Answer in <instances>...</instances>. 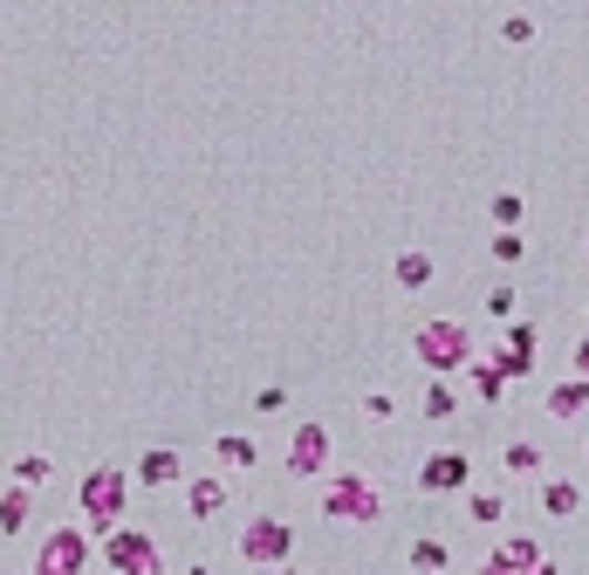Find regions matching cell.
Here are the masks:
<instances>
[{
    "instance_id": "6da1fadb",
    "label": "cell",
    "mask_w": 589,
    "mask_h": 575,
    "mask_svg": "<svg viewBox=\"0 0 589 575\" xmlns=\"http://www.w3.org/2000/svg\"><path fill=\"white\" fill-rule=\"evenodd\" d=\"M124 501H131V480L116 466H97L83 480V514L97 521V534H116V521H124Z\"/></svg>"
},
{
    "instance_id": "7a4b0ae2",
    "label": "cell",
    "mask_w": 589,
    "mask_h": 575,
    "mask_svg": "<svg viewBox=\"0 0 589 575\" xmlns=\"http://www.w3.org/2000/svg\"><path fill=\"white\" fill-rule=\"evenodd\" d=\"M323 514H329V521H377L384 501H377V486H370L364 473H336V480L323 486Z\"/></svg>"
},
{
    "instance_id": "3957f363",
    "label": "cell",
    "mask_w": 589,
    "mask_h": 575,
    "mask_svg": "<svg viewBox=\"0 0 589 575\" xmlns=\"http://www.w3.org/2000/svg\"><path fill=\"white\" fill-rule=\"evenodd\" d=\"M418 356L431 370H466V363H474V336H466L459 322H425L418 329Z\"/></svg>"
},
{
    "instance_id": "277c9868",
    "label": "cell",
    "mask_w": 589,
    "mask_h": 575,
    "mask_svg": "<svg viewBox=\"0 0 589 575\" xmlns=\"http://www.w3.org/2000/svg\"><path fill=\"white\" fill-rule=\"evenodd\" d=\"M103 562H116L124 575H165L159 542H151V534H138V527H116L110 542H103Z\"/></svg>"
},
{
    "instance_id": "5b68a950",
    "label": "cell",
    "mask_w": 589,
    "mask_h": 575,
    "mask_svg": "<svg viewBox=\"0 0 589 575\" xmlns=\"http://www.w3.org/2000/svg\"><path fill=\"white\" fill-rule=\"evenodd\" d=\"M241 555L254 562V568H267V562H288L295 555V534H288V521H247V534H241Z\"/></svg>"
},
{
    "instance_id": "8992f818",
    "label": "cell",
    "mask_w": 589,
    "mask_h": 575,
    "mask_svg": "<svg viewBox=\"0 0 589 575\" xmlns=\"http://www.w3.org/2000/svg\"><path fill=\"white\" fill-rule=\"evenodd\" d=\"M466 480H474V460H466V452H439V460L418 466L425 493H466Z\"/></svg>"
},
{
    "instance_id": "52a82bcc",
    "label": "cell",
    "mask_w": 589,
    "mask_h": 575,
    "mask_svg": "<svg viewBox=\"0 0 589 575\" xmlns=\"http://www.w3.org/2000/svg\"><path fill=\"white\" fill-rule=\"evenodd\" d=\"M83 555H90V542L75 527H62V534H49L42 568H34V575H83Z\"/></svg>"
},
{
    "instance_id": "ba28073f",
    "label": "cell",
    "mask_w": 589,
    "mask_h": 575,
    "mask_svg": "<svg viewBox=\"0 0 589 575\" xmlns=\"http://www.w3.org/2000/svg\"><path fill=\"white\" fill-rule=\"evenodd\" d=\"M323 460H329V432L323 425H295V445H288V473H323Z\"/></svg>"
},
{
    "instance_id": "9c48e42d",
    "label": "cell",
    "mask_w": 589,
    "mask_h": 575,
    "mask_svg": "<svg viewBox=\"0 0 589 575\" xmlns=\"http://www.w3.org/2000/svg\"><path fill=\"white\" fill-rule=\"evenodd\" d=\"M494 363L507 370V377H528V370H535V329H528V322H515V329H507V350H500Z\"/></svg>"
},
{
    "instance_id": "30bf717a",
    "label": "cell",
    "mask_w": 589,
    "mask_h": 575,
    "mask_svg": "<svg viewBox=\"0 0 589 575\" xmlns=\"http://www.w3.org/2000/svg\"><path fill=\"white\" fill-rule=\"evenodd\" d=\"M185 507H192V521H213V514L226 507V486H220V480H192V501H185Z\"/></svg>"
},
{
    "instance_id": "8fae6325",
    "label": "cell",
    "mask_w": 589,
    "mask_h": 575,
    "mask_svg": "<svg viewBox=\"0 0 589 575\" xmlns=\"http://www.w3.org/2000/svg\"><path fill=\"white\" fill-rule=\"evenodd\" d=\"M138 480H144V486H172V480H179V452H144V460H138Z\"/></svg>"
},
{
    "instance_id": "7c38bea8",
    "label": "cell",
    "mask_w": 589,
    "mask_h": 575,
    "mask_svg": "<svg viewBox=\"0 0 589 575\" xmlns=\"http://www.w3.org/2000/svg\"><path fill=\"white\" fill-rule=\"evenodd\" d=\"M582 404H589V377H576V384H556V391H548V411H556V418H576Z\"/></svg>"
},
{
    "instance_id": "4fadbf2b",
    "label": "cell",
    "mask_w": 589,
    "mask_h": 575,
    "mask_svg": "<svg viewBox=\"0 0 589 575\" xmlns=\"http://www.w3.org/2000/svg\"><path fill=\"white\" fill-rule=\"evenodd\" d=\"M541 507L562 521V514H576V507H582V493H576L569 480H548V486H541Z\"/></svg>"
},
{
    "instance_id": "5bb4252c",
    "label": "cell",
    "mask_w": 589,
    "mask_h": 575,
    "mask_svg": "<svg viewBox=\"0 0 589 575\" xmlns=\"http://www.w3.org/2000/svg\"><path fill=\"white\" fill-rule=\"evenodd\" d=\"M466 370H474V391H480V397H487V404H494V397H500V391H507V370H500V363H494V356H487V363H466Z\"/></svg>"
},
{
    "instance_id": "9a60e30c",
    "label": "cell",
    "mask_w": 589,
    "mask_h": 575,
    "mask_svg": "<svg viewBox=\"0 0 589 575\" xmlns=\"http://www.w3.org/2000/svg\"><path fill=\"white\" fill-rule=\"evenodd\" d=\"M494 555H507V562H515V568H521V575H528V568H541V548L528 542V534H515V542H500Z\"/></svg>"
},
{
    "instance_id": "2e32d148",
    "label": "cell",
    "mask_w": 589,
    "mask_h": 575,
    "mask_svg": "<svg viewBox=\"0 0 589 575\" xmlns=\"http://www.w3.org/2000/svg\"><path fill=\"white\" fill-rule=\"evenodd\" d=\"M507 473H541V445L515 438V445H507Z\"/></svg>"
},
{
    "instance_id": "e0dca14e",
    "label": "cell",
    "mask_w": 589,
    "mask_h": 575,
    "mask_svg": "<svg viewBox=\"0 0 589 575\" xmlns=\"http://www.w3.org/2000/svg\"><path fill=\"white\" fill-rule=\"evenodd\" d=\"M21 521H28V486L0 493V527H21Z\"/></svg>"
},
{
    "instance_id": "ac0fdd59",
    "label": "cell",
    "mask_w": 589,
    "mask_h": 575,
    "mask_svg": "<svg viewBox=\"0 0 589 575\" xmlns=\"http://www.w3.org/2000/svg\"><path fill=\"white\" fill-rule=\"evenodd\" d=\"M398 281H405V288H425V281H431V261H425V254H398Z\"/></svg>"
},
{
    "instance_id": "d6986e66",
    "label": "cell",
    "mask_w": 589,
    "mask_h": 575,
    "mask_svg": "<svg viewBox=\"0 0 589 575\" xmlns=\"http://www.w3.org/2000/svg\"><path fill=\"white\" fill-rule=\"evenodd\" d=\"M466 514H474V521H500V493H474V501H466Z\"/></svg>"
},
{
    "instance_id": "ffe728a7",
    "label": "cell",
    "mask_w": 589,
    "mask_h": 575,
    "mask_svg": "<svg viewBox=\"0 0 589 575\" xmlns=\"http://www.w3.org/2000/svg\"><path fill=\"white\" fill-rule=\"evenodd\" d=\"M425 418H453V391H446V384L425 391Z\"/></svg>"
},
{
    "instance_id": "44dd1931",
    "label": "cell",
    "mask_w": 589,
    "mask_h": 575,
    "mask_svg": "<svg viewBox=\"0 0 589 575\" xmlns=\"http://www.w3.org/2000/svg\"><path fill=\"white\" fill-rule=\"evenodd\" d=\"M220 460L226 466H254V445L247 438H220Z\"/></svg>"
},
{
    "instance_id": "7402d4cb",
    "label": "cell",
    "mask_w": 589,
    "mask_h": 575,
    "mask_svg": "<svg viewBox=\"0 0 589 575\" xmlns=\"http://www.w3.org/2000/svg\"><path fill=\"white\" fill-rule=\"evenodd\" d=\"M14 480H21V486H42V480H49V460H34V452H28V460L14 466Z\"/></svg>"
},
{
    "instance_id": "603a6c76",
    "label": "cell",
    "mask_w": 589,
    "mask_h": 575,
    "mask_svg": "<svg viewBox=\"0 0 589 575\" xmlns=\"http://www.w3.org/2000/svg\"><path fill=\"white\" fill-rule=\"evenodd\" d=\"M494 220H500V226H521V199L500 192V199H494Z\"/></svg>"
},
{
    "instance_id": "cb8c5ba5",
    "label": "cell",
    "mask_w": 589,
    "mask_h": 575,
    "mask_svg": "<svg viewBox=\"0 0 589 575\" xmlns=\"http://www.w3.org/2000/svg\"><path fill=\"white\" fill-rule=\"evenodd\" d=\"M412 562H418V568H446V548H439V542H418Z\"/></svg>"
},
{
    "instance_id": "d4e9b609",
    "label": "cell",
    "mask_w": 589,
    "mask_h": 575,
    "mask_svg": "<svg viewBox=\"0 0 589 575\" xmlns=\"http://www.w3.org/2000/svg\"><path fill=\"white\" fill-rule=\"evenodd\" d=\"M500 34H507V41H515V49H521V41H535V21H528V14H515V21H507Z\"/></svg>"
},
{
    "instance_id": "484cf974",
    "label": "cell",
    "mask_w": 589,
    "mask_h": 575,
    "mask_svg": "<svg viewBox=\"0 0 589 575\" xmlns=\"http://www.w3.org/2000/svg\"><path fill=\"white\" fill-rule=\"evenodd\" d=\"M494 261H521V233H500L494 240Z\"/></svg>"
},
{
    "instance_id": "4316f807",
    "label": "cell",
    "mask_w": 589,
    "mask_h": 575,
    "mask_svg": "<svg viewBox=\"0 0 589 575\" xmlns=\"http://www.w3.org/2000/svg\"><path fill=\"white\" fill-rule=\"evenodd\" d=\"M480 575H521V568L507 562V555H487V562H480Z\"/></svg>"
},
{
    "instance_id": "83f0119b",
    "label": "cell",
    "mask_w": 589,
    "mask_h": 575,
    "mask_svg": "<svg viewBox=\"0 0 589 575\" xmlns=\"http://www.w3.org/2000/svg\"><path fill=\"white\" fill-rule=\"evenodd\" d=\"M576 377H589V343H576Z\"/></svg>"
},
{
    "instance_id": "f1b7e54d",
    "label": "cell",
    "mask_w": 589,
    "mask_h": 575,
    "mask_svg": "<svg viewBox=\"0 0 589 575\" xmlns=\"http://www.w3.org/2000/svg\"><path fill=\"white\" fill-rule=\"evenodd\" d=\"M185 575H213V568H206V562H192V568H185Z\"/></svg>"
},
{
    "instance_id": "f546056e",
    "label": "cell",
    "mask_w": 589,
    "mask_h": 575,
    "mask_svg": "<svg viewBox=\"0 0 589 575\" xmlns=\"http://www.w3.org/2000/svg\"><path fill=\"white\" fill-rule=\"evenodd\" d=\"M528 575H556V562H541V568H528Z\"/></svg>"
},
{
    "instance_id": "4dcf8cb0",
    "label": "cell",
    "mask_w": 589,
    "mask_h": 575,
    "mask_svg": "<svg viewBox=\"0 0 589 575\" xmlns=\"http://www.w3.org/2000/svg\"><path fill=\"white\" fill-rule=\"evenodd\" d=\"M288 575H295V568H288Z\"/></svg>"
}]
</instances>
